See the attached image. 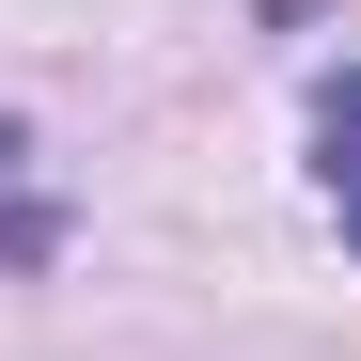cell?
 I'll list each match as a JSON object with an SVG mask.
<instances>
[{
    "mask_svg": "<svg viewBox=\"0 0 361 361\" xmlns=\"http://www.w3.org/2000/svg\"><path fill=\"white\" fill-rule=\"evenodd\" d=\"M330 220H345V252H361V79H345V110H330Z\"/></svg>",
    "mask_w": 361,
    "mask_h": 361,
    "instance_id": "obj_1",
    "label": "cell"
}]
</instances>
